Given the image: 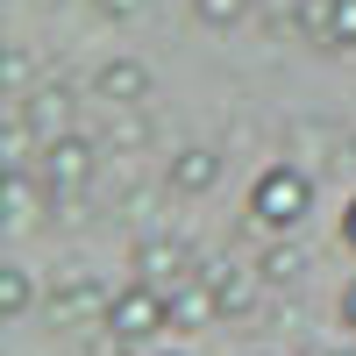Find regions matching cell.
Wrapping results in <instances>:
<instances>
[{"label": "cell", "instance_id": "cell-1", "mask_svg": "<svg viewBox=\"0 0 356 356\" xmlns=\"http://www.w3.org/2000/svg\"><path fill=\"white\" fill-rule=\"evenodd\" d=\"M307 214H314V178L300 164H264L250 186V221L264 235H300Z\"/></svg>", "mask_w": 356, "mask_h": 356}, {"label": "cell", "instance_id": "cell-2", "mask_svg": "<svg viewBox=\"0 0 356 356\" xmlns=\"http://www.w3.org/2000/svg\"><path fill=\"white\" fill-rule=\"evenodd\" d=\"M164 328H171V292L143 285V278H129L122 292H114V307H107V321H100V335L129 342V349H143V342L164 335Z\"/></svg>", "mask_w": 356, "mask_h": 356}, {"label": "cell", "instance_id": "cell-3", "mask_svg": "<svg viewBox=\"0 0 356 356\" xmlns=\"http://www.w3.org/2000/svg\"><path fill=\"white\" fill-rule=\"evenodd\" d=\"M36 171H43V186H50V200H65V193H79V186H93V171H100V143L93 136H57V143H43V157H36Z\"/></svg>", "mask_w": 356, "mask_h": 356}, {"label": "cell", "instance_id": "cell-4", "mask_svg": "<svg viewBox=\"0 0 356 356\" xmlns=\"http://www.w3.org/2000/svg\"><path fill=\"white\" fill-rule=\"evenodd\" d=\"M193 264H200L193 243H178V235H150V243H136V264H129V271H136L143 285H157V292H178V285L193 278Z\"/></svg>", "mask_w": 356, "mask_h": 356}, {"label": "cell", "instance_id": "cell-5", "mask_svg": "<svg viewBox=\"0 0 356 356\" xmlns=\"http://www.w3.org/2000/svg\"><path fill=\"white\" fill-rule=\"evenodd\" d=\"M107 307H114V285H100V278H57L43 292L50 321H107Z\"/></svg>", "mask_w": 356, "mask_h": 356}, {"label": "cell", "instance_id": "cell-6", "mask_svg": "<svg viewBox=\"0 0 356 356\" xmlns=\"http://www.w3.org/2000/svg\"><path fill=\"white\" fill-rule=\"evenodd\" d=\"M72 122H79V100L65 93V86H36V93H22V129L36 136V143L72 136Z\"/></svg>", "mask_w": 356, "mask_h": 356}, {"label": "cell", "instance_id": "cell-7", "mask_svg": "<svg viewBox=\"0 0 356 356\" xmlns=\"http://www.w3.org/2000/svg\"><path fill=\"white\" fill-rule=\"evenodd\" d=\"M93 93L107 107H143V100H150V65H136V57H107V65L93 72Z\"/></svg>", "mask_w": 356, "mask_h": 356}, {"label": "cell", "instance_id": "cell-8", "mask_svg": "<svg viewBox=\"0 0 356 356\" xmlns=\"http://www.w3.org/2000/svg\"><path fill=\"white\" fill-rule=\"evenodd\" d=\"M193 278L207 285V292H214V300H221V314H235V307H250V271H243V264H235V257H200L193 264Z\"/></svg>", "mask_w": 356, "mask_h": 356}, {"label": "cell", "instance_id": "cell-9", "mask_svg": "<svg viewBox=\"0 0 356 356\" xmlns=\"http://www.w3.org/2000/svg\"><path fill=\"white\" fill-rule=\"evenodd\" d=\"M214 186H221V150H178L171 157V193L200 200V193H214Z\"/></svg>", "mask_w": 356, "mask_h": 356}, {"label": "cell", "instance_id": "cell-10", "mask_svg": "<svg viewBox=\"0 0 356 356\" xmlns=\"http://www.w3.org/2000/svg\"><path fill=\"white\" fill-rule=\"evenodd\" d=\"M257 278L264 285H300L307 278V250L292 243V235H271V250L257 257Z\"/></svg>", "mask_w": 356, "mask_h": 356}, {"label": "cell", "instance_id": "cell-11", "mask_svg": "<svg viewBox=\"0 0 356 356\" xmlns=\"http://www.w3.org/2000/svg\"><path fill=\"white\" fill-rule=\"evenodd\" d=\"M207 321H221V300L200 278H186V285L171 292V328H207Z\"/></svg>", "mask_w": 356, "mask_h": 356}, {"label": "cell", "instance_id": "cell-12", "mask_svg": "<svg viewBox=\"0 0 356 356\" xmlns=\"http://www.w3.org/2000/svg\"><path fill=\"white\" fill-rule=\"evenodd\" d=\"M29 307H36V278H29L22 271V264H8V271H0V314H29Z\"/></svg>", "mask_w": 356, "mask_h": 356}, {"label": "cell", "instance_id": "cell-13", "mask_svg": "<svg viewBox=\"0 0 356 356\" xmlns=\"http://www.w3.org/2000/svg\"><path fill=\"white\" fill-rule=\"evenodd\" d=\"M257 0H193V22L200 29H243Z\"/></svg>", "mask_w": 356, "mask_h": 356}, {"label": "cell", "instance_id": "cell-14", "mask_svg": "<svg viewBox=\"0 0 356 356\" xmlns=\"http://www.w3.org/2000/svg\"><path fill=\"white\" fill-rule=\"evenodd\" d=\"M0 86H8V100H22V93H36V57L8 43V57H0Z\"/></svg>", "mask_w": 356, "mask_h": 356}, {"label": "cell", "instance_id": "cell-15", "mask_svg": "<svg viewBox=\"0 0 356 356\" xmlns=\"http://www.w3.org/2000/svg\"><path fill=\"white\" fill-rule=\"evenodd\" d=\"M321 50H356V0H328V36Z\"/></svg>", "mask_w": 356, "mask_h": 356}, {"label": "cell", "instance_id": "cell-16", "mask_svg": "<svg viewBox=\"0 0 356 356\" xmlns=\"http://www.w3.org/2000/svg\"><path fill=\"white\" fill-rule=\"evenodd\" d=\"M143 8H150V0H93V15H100V22H136Z\"/></svg>", "mask_w": 356, "mask_h": 356}, {"label": "cell", "instance_id": "cell-17", "mask_svg": "<svg viewBox=\"0 0 356 356\" xmlns=\"http://www.w3.org/2000/svg\"><path fill=\"white\" fill-rule=\"evenodd\" d=\"M342 243H349V250H356V200H349V207H342Z\"/></svg>", "mask_w": 356, "mask_h": 356}, {"label": "cell", "instance_id": "cell-18", "mask_svg": "<svg viewBox=\"0 0 356 356\" xmlns=\"http://www.w3.org/2000/svg\"><path fill=\"white\" fill-rule=\"evenodd\" d=\"M342 321H349V328H356V278L342 285Z\"/></svg>", "mask_w": 356, "mask_h": 356}, {"label": "cell", "instance_id": "cell-19", "mask_svg": "<svg viewBox=\"0 0 356 356\" xmlns=\"http://www.w3.org/2000/svg\"><path fill=\"white\" fill-rule=\"evenodd\" d=\"M157 356H186V349H157Z\"/></svg>", "mask_w": 356, "mask_h": 356}, {"label": "cell", "instance_id": "cell-20", "mask_svg": "<svg viewBox=\"0 0 356 356\" xmlns=\"http://www.w3.org/2000/svg\"><path fill=\"white\" fill-rule=\"evenodd\" d=\"M328 356H356V349H328Z\"/></svg>", "mask_w": 356, "mask_h": 356}]
</instances>
